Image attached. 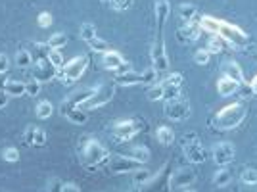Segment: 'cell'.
I'll use <instances>...</instances> for the list:
<instances>
[{
    "label": "cell",
    "mask_w": 257,
    "mask_h": 192,
    "mask_svg": "<svg viewBox=\"0 0 257 192\" xmlns=\"http://www.w3.org/2000/svg\"><path fill=\"white\" fill-rule=\"evenodd\" d=\"M171 14V6L167 0H156V41L152 44V67L156 71H167L169 67V56L165 50V25H167V18Z\"/></svg>",
    "instance_id": "cell-1"
},
{
    "label": "cell",
    "mask_w": 257,
    "mask_h": 192,
    "mask_svg": "<svg viewBox=\"0 0 257 192\" xmlns=\"http://www.w3.org/2000/svg\"><path fill=\"white\" fill-rule=\"evenodd\" d=\"M79 156H81V165L86 167L88 171H94L100 167L102 163L109 160V150L96 139H85L81 140V148H79Z\"/></svg>",
    "instance_id": "cell-2"
},
{
    "label": "cell",
    "mask_w": 257,
    "mask_h": 192,
    "mask_svg": "<svg viewBox=\"0 0 257 192\" xmlns=\"http://www.w3.org/2000/svg\"><path fill=\"white\" fill-rule=\"evenodd\" d=\"M244 119H246V108L242 106L240 102H236V104H230V106H225L223 110H219L209 123L217 131H232V129L240 127Z\"/></svg>",
    "instance_id": "cell-3"
},
{
    "label": "cell",
    "mask_w": 257,
    "mask_h": 192,
    "mask_svg": "<svg viewBox=\"0 0 257 192\" xmlns=\"http://www.w3.org/2000/svg\"><path fill=\"white\" fill-rule=\"evenodd\" d=\"M86 65H88V58L86 56H77L73 60H69L67 64L58 71V77L64 85H73L75 81H79L83 73L86 71Z\"/></svg>",
    "instance_id": "cell-4"
},
{
    "label": "cell",
    "mask_w": 257,
    "mask_h": 192,
    "mask_svg": "<svg viewBox=\"0 0 257 192\" xmlns=\"http://www.w3.org/2000/svg\"><path fill=\"white\" fill-rule=\"evenodd\" d=\"M181 148H182L184 158L190 161V163H204L205 161V150L196 133H186V135L182 137Z\"/></svg>",
    "instance_id": "cell-5"
},
{
    "label": "cell",
    "mask_w": 257,
    "mask_h": 192,
    "mask_svg": "<svg viewBox=\"0 0 257 192\" xmlns=\"http://www.w3.org/2000/svg\"><path fill=\"white\" fill-rule=\"evenodd\" d=\"M144 129H146V123H142L140 119H121V121L111 125V133L117 140L127 142V140L135 139Z\"/></svg>",
    "instance_id": "cell-6"
},
{
    "label": "cell",
    "mask_w": 257,
    "mask_h": 192,
    "mask_svg": "<svg viewBox=\"0 0 257 192\" xmlns=\"http://www.w3.org/2000/svg\"><path fill=\"white\" fill-rule=\"evenodd\" d=\"M163 114L165 118H169L171 121H186L192 114V108L190 102L184 100V98H173V100H165V106H163Z\"/></svg>",
    "instance_id": "cell-7"
},
{
    "label": "cell",
    "mask_w": 257,
    "mask_h": 192,
    "mask_svg": "<svg viewBox=\"0 0 257 192\" xmlns=\"http://www.w3.org/2000/svg\"><path fill=\"white\" fill-rule=\"evenodd\" d=\"M107 167H109V173L111 175H125V173H135L139 171L140 167H144L142 163L135 161L128 156H123V154H113L109 156L107 160Z\"/></svg>",
    "instance_id": "cell-8"
},
{
    "label": "cell",
    "mask_w": 257,
    "mask_h": 192,
    "mask_svg": "<svg viewBox=\"0 0 257 192\" xmlns=\"http://www.w3.org/2000/svg\"><path fill=\"white\" fill-rule=\"evenodd\" d=\"M219 35L225 39L226 44L234 46V48H244L247 46V35L240 27H236L228 22H221V29H219Z\"/></svg>",
    "instance_id": "cell-9"
},
{
    "label": "cell",
    "mask_w": 257,
    "mask_h": 192,
    "mask_svg": "<svg viewBox=\"0 0 257 192\" xmlns=\"http://www.w3.org/2000/svg\"><path fill=\"white\" fill-rule=\"evenodd\" d=\"M113 96H115V86L113 85H102V86H96V92L92 98H88L85 104H83V110L86 112H90V110H96V108H102L106 106L107 102H111L113 100Z\"/></svg>",
    "instance_id": "cell-10"
},
{
    "label": "cell",
    "mask_w": 257,
    "mask_h": 192,
    "mask_svg": "<svg viewBox=\"0 0 257 192\" xmlns=\"http://www.w3.org/2000/svg\"><path fill=\"white\" fill-rule=\"evenodd\" d=\"M194 182H196V171H194L192 167H179L177 171H173L171 177H169L171 190H177V188H190Z\"/></svg>",
    "instance_id": "cell-11"
},
{
    "label": "cell",
    "mask_w": 257,
    "mask_h": 192,
    "mask_svg": "<svg viewBox=\"0 0 257 192\" xmlns=\"http://www.w3.org/2000/svg\"><path fill=\"white\" fill-rule=\"evenodd\" d=\"M213 161L219 165V167H226L230 165L236 158V150L230 142H217L213 146Z\"/></svg>",
    "instance_id": "cell-12"
},
{
    "label": "cell",
    "mask_w": 257,
    "mask_h": 192,
    "mask_svg": "<svg viewBox=\"0 0 257 192\" xmlns=\"http://www.w3.org/2000/svg\"><path fill=\"white\" fill-rule=\"evenodd\" d=\"M54 77H58V69L48 62V56L39 58L37 64H35V69H33V79L39 81V83H48Z\"/></svg>",
    "instance_id": "cell-13"
},
{
    "label": "cell",
    "mask_w": 257,
    "mask_h": 192,
    "mask_svg": "<svg viewBox=\"0 0 257 192\" xmlns=\"http://www.w3.org/2000/svg\"><path fill=\"white\" fill-rule=\"evenodd\" d=\"M169 163H165L152 179L146 186H148V192H171V184H169Z\"/></svg>",
    "instance_id": "cell-14"
},
{
    "label": "cell",
    "mask_w": 257,
    "mask_h": 192,
    "mask_svg": "<svg viewBox=\"0 0 257 192\" xmlns=\"http://www.w3.org/2000/svg\"><path fill=\"white\" fill-rule=\"evenodd\" d=\"M60 112H62V116H64V118H67L71 123H75V125H85L86 121H88V112L83 110L81 106H73V104H69L67 100L62 102Z\"/></svg>",
    "instance_id": "cell-15"
},
{
    "label": "cell",
    "mask_w": 257,
    "mask_h": 192,
    "mask_svg": "<svg viewBox=\"0 0 257 192\" xmlns=\"http://www.w3.org/2000/svg\"><path fill=\"white\" fill-rule=\"evenodd\" d=\"M23 142L27 146H31V148H43V146H46V133H44V129L29 125V127L25 129V133H23Z\"/></svg>",
    "instance_id": "cell-16"
},
{
    "label": "cell",
    "mask_w": 257,
    "mask_h": 192,
    "mask_svg": "<svg viewBox=\"0 0 257 192\" xmlns=\"http://www.w3.org/2000/svg\"><path fill=\"white\" fill-rule=\"evenodd\" d=\"M200 33H202V29H200L198 20H196V22L184 23L181 29H177V39H179V43H182V44H190L200 39Z\"/></svg>",
    "instance_id": "cell-17"
},
{
    "label": "cell",
    "mask_w": 257,
    "mask_h": 192,
    "mask_svg": "<svg viewBox=\"0 0 257 192\" xmlns=\"http://www.w3.org/2000/svg\"><path fill=\"white\" fill-rule=\"evenodd\" d=\"M125 62V58H123V54L117 52V50H107V52L102 54V65L106 67L107 71H113V69H117L119 65Z\"/></svg>",
    "instance_id": "cell-18"
},
{
    "label": "cell",
    "mask_w": 257,
    "mask_h": 192,
    "mask_svg": "<svg viewBox=\"0 0 257 192\" xmlns=\"http://www.w3.org/2000/svg\"><path fill=\"white\" fill-rule=\"evenodd\" d=\"M238 88H240V83H236L234 79H230V77H221L217 81V92L221 94V98L232 96Z\"/></svg>",
    "instance_id": "cell-19"
},
{
    "label": "cell",
    "mask_w": 257,
    "mask_h": 192,
    "mask_svg": "<svg viewBox=\"0 0 257 192\" xmlns=\"http://www.w3.org/2000/svg\"><path fill=\"white\" fill-rule=\"evenodd\" d=\"M198 25L202 31L209 33V35H219L221 20H217L213 16H202V18H198Z\"/></svg>",
    "instance_id": "cell-20"
},
{
    "label": "cell",
    "mask_w": 257,
    "mask_h": 192,
    "mask_svg": "<svg viewBox=\"0 0 257 192\" xmlns=\"http://www.w3.org/2000/svg\"><path fill=\"white\" fill-rule=\"evenodd\" d=\"M96 92V86H90V88H83V90H77L73 92L71 96H67L65 100L69 102V104H73V106H83L88 98H92Z\"/></svg>",
    "instance_id": "cell-21"
},
{
    "label": "cell",
    "mask_w": 257,
    "mask_h": 192,
    "mask_svg": "<svg viewBox=\"0 0 257 192\" xmlns=\"http://www.w3.org/2000/svg\"><path fill=\"white\" fill-rule=\"evenodd\" d=\"M4 92L10 96V98H22V96L27 94V88H25V83H22V81L8 79V83L4 86Z\"/></svg>",
    "instance_id": "cell-22"
},
{
    "label": "cell",
    "mask_w": 257,
    "mask_h": 192,
    "mask_svg": "<svg viewBox=\"0 0 257 192\" xmlns=\"http://www.w3.org/2000/svg\"><path fill=\"white\" fill-rule=\"evenodd\" d=\"M177 12H179V18H181L184 23H190V22H196V20H198V8H196L194 4L182 2Z\"/></svg>",
    "instance_id": "cell-23"
},
{
    "label": "cell",
    "mask_w": 257,
    "mask_h": 192,
    "mask_svg": "<svg viewBox=\"0 0 257 192\" xmlns=\"http://www.w3.org/2000/svg\"><path fill=\"white\" fill-rule=\"evenodd\" d=\"M156 139L160 144L163 146H171L173 142H175V131L171 127H165V125H160L158 131H156Z\"/></svg>",
    "instance_id": "cell-24"
},
{
    "label": "cell",
    "mask_w": 257,
    "mask_h": 192,
    "mask_svg": "<svg viewBox=\"0 0 257 192\" xmlns=\"http://www.w3.org/2000/svg\"><path fill=\"white\" fill-rule=\"evenodd\" d=\"M230 181H232V175H230V171L226 169V167H219V169L215 171L213 184L217 188H225V186L230 184Z\"/></svg>",
    "instance_id": "cell-25"
},
{
    "label": "cell",
    "mask_w": 257,
    "mask_h": 192,
    "mask_svg": "<svg viewBox=\"0 0 257 192\" xmlns=\"http://www.w3.org/2000/svg\"><path fill=\"white\" fill-rule=\"evenodd\" d=\"M223 71H225V77L234 79L236 83H244V71H242L240 65L234 64V62H226V64L223 65Z\"/></svg>",
    "instance_id": "cell-26"
},
{
    "label": "cell",
    "mask_w": 257,
    "mask_h": 192,
    "mask_svg": "<svg viewBox=\"0 0 257 192\" xmlns=\"http://www.w3.org/2000/svg\"><path fill=\"white\" fill-rule=\"evenodd\" d=\"M128 158H133L135 161H139V163H148L152 158L150 150L146 148V146H135V148H131V152H128Z\"/></svg>",
    "instance_id": "cell-27"
},
{
    "label": "cell",
    "mask_w": 257,
    "mask_h": 192,
    "mask_svg": "<svg viewBox=\"0 0 257 192\" xmlns=\"http://www.w3.org/2000/svg\"><path fill=\"white\" fill-rule=\"evenodd\" d=\"M115 83L121 86H133V85H140V73H137L135 69L128 71L125 75H117L115 77Z\"/></svg>",
    "instance_id": "cell-28"
},
{
    "label": "cell",
    "mask_w": 257,
    "mask_h": 192,
    "mask_svg": "<svg viewBox=\"0 0 257 192\" xmlns=\"http://www.w3.org/2000/svg\"><path fill=\"white\" fill-rule=\"evenodd\" d=\"M225 39L221 37V35H211V39H209V43H207V52L209 54H221L223 50H225Z\"/></svg>",
    "instance_id": "cell-29"
},
{
    "label": "cell",
    "mask_w": 257,
    "mask_h": 192,
    "mask_svg": "<svg viewBox=\"0 0 257 192\" xmlns=\"http://www.w3.org/2000/svg\"><path fill=\"white\" fill-rule=\"evenodd\" d=\"M154 175H156V173H152V171L140 167L139 171H135V173H133V182H135V184H139V186H146V184L154 179Z\"/></svg>",
    "instance_id": "cell-30"
},
{
    "label": "cell",
    "mask_w": 257,
    "mask_h": 192,
    "mask_svg": "<svg viewBox=\"0 0 257 192\" xmlns=\"http://www.w3.org/2000/svg\"><path fill=\"white\" fill-rule=\"evenodd\" d=\"M16 65L20 67V69H27V67H31L33 65V56L29 50H25V48H20L18 52H16Z\"/></svg>",
    "instance_id": "cell-31"
},
{
    "label": "cell",
    "mask_w": 257,
    "mask_h": 192,
    "mask_svg": "<svg viewBox=\"0 0 257 192\" xmlns=\"http://www.w3.org/2000/svg\"><path fill=\"white\" fill-rule=\"evenodd\" d=\"M52 112H54V108L48 100H41V102L37 104V108H35V114H37V118L39 119L52 118Z\"/></svg>",
    "instance_id": "cell-32"
},
{
    "label": "cell",
    "mask_w": 257,
    "mask_h": 192,
    "mask_svg": "<svg viewBox=\"0 0 257 192\" xmlns=\"http://www.w3.org/2000/svg\"><path fill=\"white\" fill-rule=\"evenodd\" d=\"M46 44H48L50 50H60V48H64L65 44H67V35L65 33H54Z\"/></svg>",
    "instance_id": "cell-33"
},
{
    "label": "cell",
    "mask_w": 257,
    "mask_h": 192,
    "mask_svg": "<svg viewBox=\"0 0 257 192\" xmlns=\"http://www.w3.org/2000/svg\"><path fill=\"white\" fill-rule=\"evenodd\" d=\"M79 33H81V39H83L85 43H90V41H94V39L98 37L96 25H94V23H83Z\"/></svg>",
    "instance_id": "cell-34"
},
{
    "label": "cell",
    "mask_w": 257,
    "mask_h": 192,
    "mask_svg": "<svg viewBox=\"0 0 257 192\" xmlns=\"http://www.w3.org/2000/svg\"><path fill=\"white\" fill-rule=\"evenodd\" d=\"M158 83V71L154 67H148L140 73V85H156Z\"/></svg>",
    "instance_id": "cell-35"
},
{
    "label": "cell",
    "mask_w": 257,
    "mask_h": 192,
    "mask_svg": "<svg viewBox=\"0 0 257 192\" xmlns=\"http://www.w3.org/2000/svg\"><path fill=\"white\" fill-rule=\"evenodd\" d=\"M163 96H165V86L161 85V83H156V85H152V88L148 90V100H152V102L163 100Z\"/></svg>",
    "instance_id": "cell-36"
},
{
    "label": "cell",
    "mask_w": 257,
    "mask_h": 192,
    "mask_svg": "<svg viewBox=\"0 0 257 192\" xmlns=\"http://www.w3.org/2000/svg\"><path fill=\"white\" fill-rule=\"evenodd\" d=\"M48 62L60 71L62 67L65 65V62H64V56H62V52L60 50H48Z\"/></svg>",
    "instance_id": "cell-37"
},
{
    "label": "cell",
    "mask_w": 257,
    "mask_h": 192,
    "mask_svg": "<svg viewBox=\"0 0 257 192\" xmlns=\"http://www.w3.org/2000/svg\"><path fill=\"white\" fill-rule=\"evenodd\" d=\"M240 181H242V184H257V169H249V167L242 169Z\"/></svg>",
    "instance_id": "cell-38"
},
{
    "label": "cell",
    "mask_w": 257,
    "mask_h": 192,
    "mask_svg": "<svg viewBox=\"0 0 257 192\" xmlns=\"http://www.w3.org/2000/svg\"><path fill=\"white\" fill-rule=\"evenodd\" d=\"M88 46H90L92 52H98V54H104V52H107V50H111V46H109L104 39H98V37L94 39V41H90Z\"/></svg>",
    "instance_id": "cell-39"
},
{
    "label": "cell",
    "mask_w": 257,
    "mask_h": 192,
    "mask_svg": "<svg viewBox=\"0 0 257 192\" xmlns=\"http://www.w3.org/2000/svg\"><path fill=\"white\" fill-rule=\"evenodd\" d=\"M2 158L6 161H10V163H16V161L20 160V150L14 148V146H6V148L2 150Z\"/></svg>",
    "instance_id": "cell-40"
},
{
    "label": "cell",
    "mask_w": 257,
    "mask_h": 192,
    "mask_svg": "<svg viewBox=\"0 0 257 192\" xmlns=\"http://www.w3.org/2000/svg\"><path fill=\"white\" fill-rule=\"evenodd\" d=\"M163 86H181L182 85V75L181 73H169L163 81H160Z\"/></svg>",
    "instance_id": "cell-41"
},
{
    "label": "cell",
    "mask_w": 257,
    "mask_h": 192,
    "mask_svg": "<svg viewBox=\"0 0 257 192\" xmlns=\"http://www.w3.org/2000/svg\"><path fill=\"white\" fill-rule=\"evenodd\" d=\"M194 62L198 65H207V62H209V52H207L205 48L196 50V52H194Z\"/></svg>",
    "instance_id": "cell-42"
},
{
    "label": "cell",
    "mask_w": 257,
    "mask_h": 192,
    "mask_svg": "<svg viewBox=\"0 0 257 192\" xmlns=\"http://www.w3.org/2000/svg\"><path fill=\"white\" fill-rule=\"evenodd\" d=\"M109 6L117 12H125L133 6V0H109Z\"/></svg>",
    "instance_id": "cell-43"
},
{
    "label": "cell",
    "mask_w": 257,
    "mask_h": 192,
    "mask_svg": "<svg viewBox=\"0 0 257 192\" xmlns=\"http://www.w3.org/2000/svg\"><path fill=\"white\" fill-rule=\"evenodd\" d=\"M46 188H48V192H62L64 181L58 179V177H52V179H48V182H46Z\"/></svg>",
    "instance_id": "cell-44"
},
{
    "label": "cell",
    "mask_w": 257,
    "mask_h": 192,
    "mask_svg": "<svg viewBox=\"0 0 257 192\" xmlns=\"http://www.w3.org/2000/svg\"><path fill=\"white\" fill-rule=\"evenodd\" d=\"M41 85L43 83H39V81H27L25 83V88H27V96H39V92H41Z\"/></svg>",
    "instance_id": "cell-45"
},
{
    "label": "cell",
    "mask_w": 257,
    "mask_h": 192,
    "mask_svg": "<svg viewBox=\"0 0 257 192\" xmlns=\"http://www.w3.org/2000/svg\"><path fill=\"white\" fill-rule=\"evenodd\" d=\"M37 22H39V25H41V27H43V29H46V27H50V25H52V14H50V12H41V14H39V20H37Z\"/></svg>",
    "instance_id": "cell-46"
},
{
    "label": "cell",
    "mask_w": 257,
    "mask_h": 192,
    "mask_svg": "<svg viewBox=\"0 0 257 192\" xmlns=\"http://www.w3.org/2000/svg\"><path fill=\"white\" fill-rule=\"evenodd\" d=\"M181 96V86H165V96L163 100H173Z\"/></svg>",
    "instance_id": "cell-47"
},
{
    "label": "cell",
    "mask_w": 257,
    "mask_h": 192,
    "mask_svg": "<svg viewBox=\"0 0 257 192\" xmlns=\"http://www.w3.org/2000/svg\"><path fill=\"white\" fill-rule=\"evenodd\" d=\"M10 69V60L6 54H0V75H4Z\"/></svg>",
    "instance_id": "cell-48"
},
{
    "label": "cell",
    "mask_w": 257,
    "mask_h": 192,
    "mask_svg": "<svg viewBox=\"0 0 257 192\" xmlns=\"http://www.w3.org/2000/svg\"><path fill=\"white\" fill-rule=\"evenodd\" d=\"M128 71H133V67H131V64H128V62H123L117 69H113L115 77H117V75H125V73H128Z\"/></svg>",
    "instance_id": "cell-49"
},
{
    "label": "cell",
    "mask_w": 257,
    "mask_h": 192,
    "mask_svg": "<svg viewBox=\"0 0 257 192\" xmlns=\"http://www.w3.org/2000/svg\"><path fill=\"white\" fill-rule=\"evenodd\" d=\"M62 192H81V188H79V184H77V182H64Z\"/></svg>",
    "instance_id": "cell-50"
},
{
    "label": "cell",
    "mask_w": 257,
    "mask_h": 192,
    "mask_svg": "<svg viewBox=\"0 0 257 192\" xmlns=\"http://www.w3.org/2000/svg\"><path fill=\"white\" fill-rule=\"evenodd\" d=\"M8 100H10V96L6 94L4 90H0V110H4V108L8 106Z\"/></svg>",
    "instance_id": "cell-51"
},
{
    "label": "cell",
    "mask_w": 257,
    "mask_h": 192,
    "mask_svg": "<svg viewBox=\"0 0 257 192\" xmlns=\"http://www.w3.org/2000/svg\"><path fill=\"white\" fill-rule=\"evenodd\" d=\"M249 86H251V92H253V94H257V75L253 77V79H251Z\"/></svg>",
    "instance_id": "cell-52"
},
{
    "label": "cell",
    "mask_w": 257,
    "mask_h": 192,
    "mask_svg": "<svg viewBox=\"0 0 257 192\" xmlns=\"http://www.w3.org/2000/svg\"><path fill=\"white\" fill-rule=\"evenodd\" d=\"M6 83H8V79H4V77L0 75V90H4V86H6Z\"/></svg>",
    "instance_id": "cell-53"
},
{
    "label": "cell",
    "mask_w": 257,
    "mask_h": 192,
    "mask_svg": "<svg viewBox=\"0 0 257 192\" xmlns=\"http://www.w3.org/2000/svg\"><path fill=\"white\" fill-rule=\"evenodd\" d=\"M127 192H142V188H140L139 184H135V186H133V188H128Z\"/></svg>",
    "instance_id": "cell-54"
},
{
    "label": "cell",
    "mask_w": 257,
    "mask_h": 192,
    "mask_svg": "<svg viewBox=\"0 0 257 192\" xmlns=\"http://www.w3.org/2000/svg\"><path fill=\"white\" fill-rule=\"evenodd\" d=\"M184 192H196V190H190V188H186V190H184Z\"/></svg>",
    "instance_id": "cell-55"
},
{
    "label": "cell",
    "mask_w": 257,
    "mask_h": 192,
    "mask_svg": "<svg viewBox=\"0 0 257 192\" xmlns=\"http://www.w3.org/2000/svg\"><path fill=\"white\" fill-rule=\"evenodd\" d=\"M102 2H106V4H109V0H102Z\"/></svg>",
    "instance_id": "cell-56"
}]
</instances>
